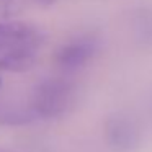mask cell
I'll list each match as a JSON object with an SVG mask.
<instances>
[{
    "label": "cell",
    "instance_id": "7",
    "mask_svg": "<svg viewBox=\"0 0 152 152\" xmlns=\"http://www.w3.org/2000/svg\"><path fill=\"white\" fill-rule=\"evenodd\" d=\"M34 4H38V5H44V7H48V5H53V4H56L57 0H33Z\"/></svg>",
    "mask_w": 152,
    "mask_h": 152
},
{
    "label": "cell",
    "instance_id": "6",
    "mask_svg": "<svg viewBox=\"0 0 152 152\" xmlns=\"http://www.w3.org/2000/svg\"><path fill=\"white\" fill-rule=\"evenodd\" d=\"M33 119H36L33 110H5L0 115L2 124H28Z\"/></svg>",
    "mask_w": 152,
    "mask_h": 152
},
{
    "label": "cell",
    "instance_id": "4",
    "mask_svg": "<svg viewBox=\"0 0 152 152\" xmlns=\"http://www.w3.org/2000/svg\"><path fill=\"white\" fill-rule=\"evenodd\" d=\"M106 136L110 139V144L118 151H131L137 144V131L128 121L116 116L113 121L108 123Z\"/></svg>",
    "mask_w": 152,
    "mask_h": 152
},
{
    "label": "cell",
    "instance_id": "3",
    "mask_svg": "<svg viewBox=\"0 0 152 152\" xmlns=\"http://www.w3.org/2000/svg\"><path fill=\"white\" fill-rule=\"evenodd\" d=\"M36 46L31 41H7L0 43V70L26 72L36 64Z\"/></svg>",
    "mask_w": 152,
    "mask_h": 152
},
{
    "label": "cell",
    "instance_id": "1",
    "mask_svg": "<svg viewBox=\"0 0 152 152\" xmlns=\"http://www.w3.org/2000/svg\"><path fill=\"white\" fill-rule=\"evenodd\" d=\"M75 87L66 79H46L33 93V113L36 118L56 119L64 116L75 103Z\"/></svg>",
    "mask_w": 152,
    "mask_h": 152
},
{
    "label": "cell",
    "instance_id": "9",
    "mask_svg": "<svg viewBox=\"0 0 152 152\" xmlns=\"http://www.w3.org/2000/svg\"><path fill=\"white\" fill-rule=\"evenodd\" d=\"M0 152H7V151H0Z\"/></svg>",
    "mask_w": 152,
    "mask_h": 152
},
{
    "label": "cell",
    "instance_id": "5",
    "mask_svg": "<svg viewBox=\"0 0 152 152\" xmlns=\"http://www.w3.org/2000/svg\"><path fill=\"white\" fill-rule=\"evenodd\" d=\"M7 41H31L39 43L38 30L21 21H0V43Z\"/></svg>",
    "mask_w": 152,
    "mask_h": 152
},
{
    "label": "cell",
    "instance_id": "2",
    "mask_svg": "<svg viewBox=\"0 0 152 152\" xmlns=\"http://www.w3.org/2000/svg\"><path fill=\"white\" fill-rule=\"evenodd\" d=\"M98 39L95 36H79L59 49L56 56L57 66L64 70H77L90 62L98 51Z\"/></svg>",
    "mask_w": 152,
    "mask_h": 152
},
{
    "label": "cell",
    "instance_id": "8",
    "mask_svg": "<svg viewBox=\"0 0 152 152\" xmlns=\"http://www.w3.org/2000/svg\"><path fill=\"white\" fill-rule=\"evenodd\" d=\"M0 87H2V79H0Z\"/></svg>",
    "mask_w": 152,
    "mask_h": 152
}]
</instances>
